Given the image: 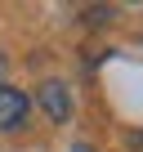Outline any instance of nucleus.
Instances as JSON below:
<instances>
[{
	"label": "nucleus",
	"instance_id": "f257e3e1",
	"mask_svg": "<svg viewBox=\"0 0 143 152\" xmlns=\"http://www.w3.org/2000/svg\"><path fill=\"white\" fill-rule=\"evenodd\" d=\"M31 112V94L14 90V85H0V130H23Z\"/></svg>",
	"mask_w": 143,
	"mask_h": 152
},
{
	"label": "nucleus",
	"instance_id": "f03ea898",
	"mask_svg": "<svg viewBox=\"0 0 143 152\" xmlns=\"http://www.w3.org/2000/svg\"><path fill=\"white\" fill-rule=\"evenodd\" d=\"M36 99H40V107H45L49 121H67V116H72V94H67L63 81H45V85L36 90Z\"/></svg>",
	"mask_w": 143,
	"mask_h": 152
},
{
	"label": "nucleus",
	"instance_id": "7ed1b4c3",
	"mask_svg": "<svg viewBox=\"0 0 143 152\" xmlns=\"http://www.w3.org/2000/svg\"><path fill=\"white\" fill-rule=\"evenodd\" d=\"M5 67H9V58H5V54H0V85H5Z\"/></svg>",
	"mask_w": 143,
	"mask_h": 152
},
{
	"label": "nucleus",
	"instance_id": "20e7f679",
	"mask_svg": "<svg viewBox=\"0 0 143 152\" xmlns=\"http://www.w3.org/2000/svg\"><path fill=\"white\" fill-rule=\"evenodd\" d=\"M72 152H90V148H85V143H76V148H72Z\"/></svg>",
	"mask_w": 143,
	"mask_h": 152
}]
</instances>
